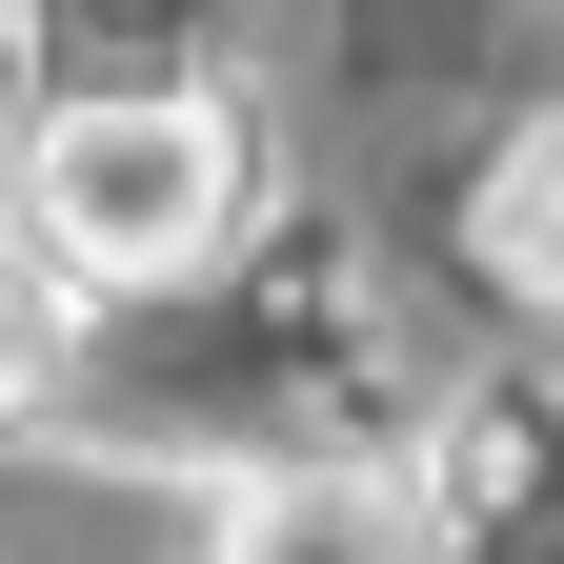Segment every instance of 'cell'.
<instances>
[{
  "label": "cell",
  "mask_w": 564,
  "mask_h": 564,
  "mask_svg": "<svg viewBox=\"0 0 564 564\" xmlns=\"http://www.w3.org/2000/svg\"><path fill=\"white\" fill-rule=\"evenodd\" d=\"M242 101H202V82H82V101H41L21 141V223L101 282V303H162V282H202L242 242Z\"/></svg>",
  "instance_id": "1"
},
{
  "label": "cell",
  "mask_w": 564,
  "mask_h": 564,
  "mask_svg": "<svg viewBox=\"0 0 564 564\" xmlns=\"http://www.w3.org/2000/svg\"><path fill=\"white\" fill-rule=\"evenodd\" d=\"M484 262H505L524 303L564 323V121H544V141H505V182H484Z\"/></svg>",
  "instance_id": "4"
},
{
  "label": "cell",
  "mask_w": 564,
  "mask_h": 564,
  "mask_svg": "<svg viewBox=\"0 0 564 564\" xmlns=\"http://www.w3.org/2000/svg\"><path fill=\"white\" fill-rule=\"evenodd\" d=\"M21 141H41V21L0 0V182H21Z\"/></svg>",
  "instance_id": "5"
},
{
  "label": "cell",
  "mask_w": 564,
  "mask_h": 564,
  "mask_svg": "<svg viewBox=\"0 0 564 564\" xmlns=\"http://www.w3.org/2000/svg\"><path fill=\"white\" fill-rule=\"evenodd\" d=\"M223 564H444V505L383 464H262L223 505Z\"/></svg>",
  "instance_id": "2"
},
{
  "label": "cell",
  "mask_w": 564,
  "mask_h": 564,
  "mask_svg": "<svg viewBox=\"0 0 564 564\" xmlns=\"http://www.w3.org/2000/svg\"><path fill=\"white\" fill-rule=\"evenodd\" d=\"M82 323H101V282L61 262L21 202H0V444H21V423H61V383H82Z\"/></svg>",
  "instance_id": "3"
}]
</instances>
